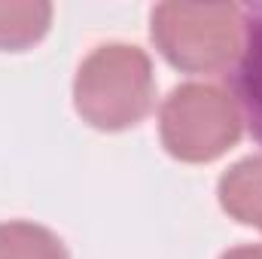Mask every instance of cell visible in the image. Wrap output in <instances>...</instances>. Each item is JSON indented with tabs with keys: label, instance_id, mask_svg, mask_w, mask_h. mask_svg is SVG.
<instances>
[{
	"label": "cell",
	"instance_id": "obj_2",
	"mask_svg": "<svg viewBox=\"0 0 262 259\" xmlns=\"http://www.w3.org/2000/svg\"><path fill=\"white\" fill-rule=\"evenodd\" d=\"M156 79L152 61L140 46L104 43L76 70V113L101 131H125L152 110Z\"/></svg>",
	"mask_w": 262,
	"mask_h": 259
},
{
	"label": "cell",
	"instance_id": "obj_1",
	"mask_svg": "<svg viewBox=\"0 0 262 259\" xmlns=\"http://www.w3.org/2000/svg\"><path fill=\"white\" fill-rule=\"evenodd\" d=\"M149 21L156 49L186 73H226L244 52L241 3H159Z\"/></svg>",
	"mask_w": 262,
	"mask_h": 259
},
{
	"label": "cell",
	"instance_id": "obj_4",
	"mask_svg": "<svg viewBox=\"0 0 262 259\" xmlns=\"http://www.w3.org/2000/svg\"><path fill=\"white\" fill-rule=\"evenodd\" d=\"M247 37L238 64L229 70V92L238 101L241 119L250 125V134L262 143V3L244 6Z\"/></svg>",
	"mask_w": 262,
	"mask_h": 259
},
{
	"label": "cell",
	"instance_id": "obj_7",
	"mask_svg": "<svg viewBox=\"0 0 262 259\" xmlns=\"http://www.w3.org/2000/svg\"><path fill=\"white\" fill-rule=\"evenodd\" d=\"M0 259H70L55 232L28 220L0 223Z\"/></svg>",
	"mask_w": 262,
	"mask_h": 259
},
{
	"label": "cell",
	"instance_id": "obj_8",
	"mask_svg": "<svg viewBox=\"0 0 262 259\" xmlns=\"http://www.w3.org/2000/svg\"><path fill=\"white\" fill-rule=\"evenodd\" d=\"M220 259H262V247L259 244H241V247L226 250Z\"/></svg>",
	"mask_w": 262,
	"mask_h": 259
},
{
	"label": "cell",
	"instance_id": "obj_6",
	"mask_svg": "<svg viewBox=\"0 0 262 259\" xmlns=\"http://www.w3.org/2000/svg\"><path fill=\"white\" fill-rule=\"evenodd\" d=\"M52 25V3L9 0L0 3V49L18 52L34 46Z\"/></svg>",
	"mask_w": 262,
	"mask_h": 259
},
{
	"label": "cell",
	"instance_id": "obj_5",
	"mask_svg": "<svg viewBox=\"0 0 262 259\" xmlns=\"http://www.w3.org/2000/svg\"><path fill=\"white\" fill-rule=\"evenodd\" d=\"M216 195L232 220L262 229V156H247L235 162L220 177Z\"/></svg>",
	"mask_w": 262,
	"mask_h": 259
},
{
	"label": "cell",
	"instance_id": "obj_3",
	"mask_svg": "<svg viewBox=\"0 0 262 259\" xmlns=\"http://www.w3.org/2000/svg\"><path fill=\"white\" fill-rule=\"evenodd\" d=\"M159 131L174 159L204 165L241 140L244 119L229 89L213 82H183L165 98Z\"/></svg>",
	"mask_w": 262,
	"mask_h": 259
}]
</instances>
